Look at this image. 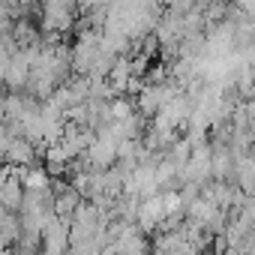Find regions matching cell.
<instances>
[{"label": "cell", "mask_w": 255, "mask_h": 255, "mask_svg": "<svg viewBox=\"0 0 255 255\" xmlns=\"http://www.w3.org/2000/svg\"><path fill=\"white\" fill-rule=\"evenodd\" d=\"M81 159L87 162L90 171H108L111 165H117V141L108 138L105 132H99V135H93V141Z\"/></svg>", "instance_id": "cell-1"}, {"label": "cell", "mask_w": 255, "mask_h": 255, "mask_svg": "<svg viewBox=\"0 0 255 255\" xmlns=\"http://www.w3.org/2000/svg\"><path fill=\"white\" fill-rule=\"evenodd\" d=\"M39 147L30 138H9L6 150H3V165L6 168H33L39 165Z\"/></svg>", "instance_id": "cell-2"}, {"label": "cell", "mask_w": 255, "mask_h": 255, "mask_svg": "<svg viewBox=\"0 0 255 255\" xmlns=\"http://www.w3.org/2000/svg\"><path fill=\"white\" fill-rule=\"evenodd\" d=\"M21 204H24V180L15 168H6L3 186H0V207L9 210V213H18Z\"/></svg>", "instance_id": "cell-3"}, {"label": "cell", "mask_w": 255, "mask_h": 255, "mask_svg": "<svg viewBox=\"0 0 255 255\" xmlns=\"http://www.w3.org/2000/svg\"><path fill=\"white\" fill-rule=\"evenodd\" d=\"M111 249H114L117 255H153V240H150L144 231H132V234L114 240Z\"/></svg>", "instance_id": "cell-4"}, {"label": "cell", "mask_w": 255, "mask_h": 255, "mask_svg": "<svg viewBox=\"0 0 255 255\" xmlns=\"http://www.w3.org/2000/svg\"><path fill=\"white\" fill-rule=\"evenodd\" d=\"M0 255H12V249H0Z\"/></svg>", "instance_id": "cell-5"}, {"label": "cell", "mask_w": 255, "mask_h": 255, "mask_svg": "<svg viewBox=\"0 0 255 255\" xmlns=\"http://www.w3.org/2000/svg\"><path fill=\"white\" fill-rule=\"evenodd\" d=\"M252 198H255V195H252Z\"/></svg>", "instance_id": "cell-6"}]
</instances>
